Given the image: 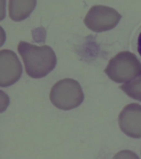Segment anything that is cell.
<instances>
[{
    "mask_svg": "<svg viewBox=\"0 0 141 159\" xmlns=\"http://www.w3.org/2000/svg\"><path fill=\"white\" fill-rule=\"evenodd\" d=\"M18 51L22 58L25 72L34 79L45 77L54 69L57 57L52 48L48 45H37L20 41Z\"/></svg>",
    "mask_w": 141,
    "mask_h": 159,
    "instance_id": "obj_1",
    "label": "cell"
},
{
    "mask_svg": "<svg viewBox=\"0 0 141 159\" xmlns=\"http://www.w3.org/2000/svg\"><path fill=\"white\" fill-rule=\"evenodd\" d=\"M50 99L59 109L68 111L79 106L84 100V93L79 82L66 78L55 84L50 92Z\"/></svg>",
    "mask_w": 141,
    "mask_h": 159,
    "instance_id": "obj_2",
    "label": "cell"
},
{
    "mask_svg": "<svg viewBox=\"0 0 141 159\" xmlns=\"http://www.w3.org/2000/svg\"><path fill=\"white\" fill-rule=\"evenodd\" d=\"M141 72V63L129 51L118 53L109 60L104 72L114 82L122 83L134 79Z\"/></svg>",
    "mask_w": 141,
    "mask_h": 159,
    "instance_id": "obj_3",
    "label": "cell"
},
{
    "mask_svg": "<svg viewBox=\"0 0 141 159\" xmlns=\"http://www.w3.org/2000/svg\"><path fill=\"white\" fill-rule=\"evenodd\" d=\"M121 18V15L113 8L94 5L87 13L84 23L88 28L94 32H102L114 28Z\"/></svg>",
    "mask_w": 141,
    "mask_h": 159,
    "instance_id": "obj_4",
    "label": "cell"
},
{
    "mask_svg": "<svg viewBox=\"0 0 141 159\" xmlns=\"http://www.w3.org/2000/svg\"><path fill=\"white\" fill-rule=\"evenodd\" d=\"M22 66L17 55L11 50L0 51V86L6 87L15 84L22 74Z\"/></svg>",
    "mask_w": 141,
    "mask_h": 159,
    "instance_id": "obj_5",
    "label": "cell"
},
{
    "mask_svg": "<svg viewBox=\"0 0 141 159\" xmlns=\"http://www.w3.org/2000/svg\"><path fill=\"white\" fill-rule=\"evenodd\" d=\"M119 124L127 136L141 138V105L133 103L125 106L119 114Z\"/></svg>",
    "mask_w": 141,
    "mask_h": 159,
    "instance_id": "obj_6",
    "label": "cell"
},
{
    "mask_svg": "<svg viewBox=\"0 0 141 159\" xmlns=\"http://www.w3.org/2000/svg\"><path fill=\"white\" fill-rule=\"evenodd\" d=\"M37 1H14L10 0L8 3L9 16L11 20L20 22L26 19L34 10Z\"/></svg>",
    "mask_w": 141,
    "mask_h": 159,
    "instance_id": "obj_7",
    "label": "cell"
},
{
    "mask_svg": "<svg viewBox=\"0 0 141 159\" xmlns=\"http://www.w3.org/2000/svg\"><path fill=\"white\" fill-rule=\"evenodd\" d=\"M120 89L129 97L141 102V72L134 79L120 86Z\"/></svg>",
    "mask_w": 141,
    "mask_h": 159,
    "instance_id": "obj_8",
    "label": "cell"
},
{
    "mask_svg": "<svg viewBox=\"0 0 141 159\" xmlns=\"http://www.w3.org/2000/svg\"><path fill=\"white\" fill-rule=\"evenodd\" d=\"M112 159H139V158L134 152L129 150H124L117 152Z\"/></svg>",
    "mask_w": 141,
    "mask_h": 159,
    "instance_id": "obj_9",
    "label": "cell"
},
{
    "mask_svg": "<svg viewBox=\"0 0 141 159\" xmlns=\"http://www.w3.org/2000/svg\"><path fill=\"white\" fill-rule=\"evenodd\" d=\"M137 51L139 54L141 56V32L139 34L138 38V41H137Z\"/></svg>",
    "mask_w": 141,
    "mask_h": 159,
    "instance_id": "obj_10",
    "label": "cell"
}]
</instances>
